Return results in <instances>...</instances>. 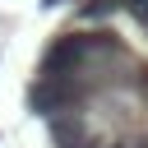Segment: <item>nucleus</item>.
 <instances>
[{"mask_svg": "<svg viewBox=\"0 0 148 148\" xmlns=\"http://www.w3.org/2000/svg\"><path fill=\"white\" fill-rule=\"evenodd\" d=\"M97 79L92 74H37L32 88H28V111L51 120V116H69V111H83L92 97H97Z\"/></svg>", "mask_w": 148, "mask_h": 148, "instance_id": "1", "label": "nucleus"}, {"mask_svg": "<svg viewBox=\"0 0 148 148\" xmlns=\"http://www.w3.org/2000/svg\"><path fill=\"white\" fill-rule=\"evenodd\" d=\"M51 148H88V120L83 111H69V116H51Z\"/></svg>", "mask_w": 148, "mask_h": 148, "instance_id": "2", "label": "nucleus"}, {"mask_svg": "<svg viewBox=\"0 0 148 148\" xmlns=\"http://www.w3.org/2000/svg\"><path fill=\"white\" fill-rule=\"evenodd\" d=\"M111 14H120V0H83L79 5V18L83 23H106Z\"/></svg>", "mask_w": 148, "mask_h": 148, "instance_id": "3", "label": "nucleus"}, {"mask_svg": "<svg viewBox=\"0 0 148 148\" xmlns=\"http://www.w3.org/2000/svg\"><path fill=\"white\" fill-rule=\"evenodd\" d=\"M120 9H125V14H134V18L148 28V0H120Z\"/></svg>", "mask_w": 148, "mask_h": 148, "instance_id": "4", "label": "nucleus"}, {"mask_svg": "<svg viewBox=\"0 0 148 148\" xmlns=\"http://www.w3.org/2000/svg\"><path fill=\"white\" fill-rule=\"evenodd\" d=\"M134 88L148 97V65H139V69H134Z\"/></svg>", "mask_w": 148, "mask_h": 148, "instance_id": "5", "label": "nucleus"}, {"mask_svg": "<svg viewBox=\"0 0 148 148\" xmlns=\"http://www.w3.org/2000/svg\"><path fill=\"white\" fill-rule=\"evenodd\" d=\"M88 148H92V143H88ZM102 148H130V143H125V139H111V143H102Z\"/></svg>", "mask_w": 148, "mask_h": 148, "instance_id": "6", "label": "nucleus"}, {"mask_svg": "<svg viewBox=\"0 0 148 148\" xmlns=\"http://www.w3.org/2000/svg\"><path fill=\"white\" fill-rule=\"evenodd\" d=\"M130 148H148V134H139V139H134V143H130Z\"/></svg>", "mask_w": 148, "mask_h": 148, "instance_id": "7", "label": "nucleus"}, {"mask_svg": "<svg viewBox=\"0 0 148 148\" xmlns=\"http://www.w3.org/2000/svg\"><path fill=\"white\" fill-rule=\"evenodd\" d=\"M56 5H60V0H42V9H56Z\"/></svg>", "mask_w": 148, "mask_h": 148, "instance_id": "8", "label": "nucleus"}]
</instances>
